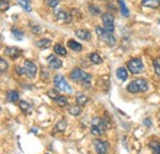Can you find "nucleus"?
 <instances>
[{"instance_id": "nucleus-4", "label": "nucleus", "mask_w": 160, "mask_h": 154, "mask_svg": "<svg viewBox=\"0 0 160 154\" xmlns=\"http://www.w3.org/2000/svg\"><path fill=\"white\" fill-rule=\"evenodd\" d=\"M127 69L132 74H140L144 70V64L139 58H132L127 63Z\"/></svg>"}, {"instance_id": "nucleus-3", "label": "nucleus", "mask_w": 160, "mask_h": 154, "mask_svg": "<svg viewBox=\"0 0 160 154\" xmlns=\"http://www.w3.org/2000/svg\"><path fill=\"white\" fill-rule=\"evenodd\" d=\"M147 90H148V81L143 78L134 79L127 85V91L132 94H138V93H143Z\"/></svg>"}, {"instance_id": "nucleus-31", "label": "nucleus", "mask_w": 160, "mask_h": 154, "mask_svg": "<svg viewBox=\"0 0 160 154\" xmlns=\"http://www.w3.org/2000/svg\"><path fill=\"white\" fill-rule=\"evenodd\" d=\"M56 128H57L58 131H64V130L67 128V121H65V120H62L60 122H58V123H57Z\"/></svg>"}, {"instance_id": "nucleus-5", "label": "nucleus", "mask_w": 160, "mask_h": 154, "mask_svg": "<svg viewBox=\"0 0 160 154\" xmlns=\"http://www.w3.org/2000/svg\"><path fill=\"white\" fill-rule=\"evenodd\" d=\"M96 33H98V36H99L106 44H108V46H111V47L116 44V38H115V36H113L112 33L107 32L105 28H102L100 26H96Z\"/></svg>"}, {"instance_id": "nucleus-26", "label": "nucleus", "mask_w": 160, "mask_h": 154, "mask_svg": "<svg viewBox=\"0 0 160 154\" xmlns=\"http://www.w3.org/2000/svg\"><path fill=\"white\" fill-rule=\"evenodd\" d=\"M19 106H20V109L23 111V112H30V109H31V106H30V104L28 102H26V101H19Z\"/></svg>"}, {"instance_id": "nucleus-22", "label": "nucleus", "mask_w": 160, "mask_h": 154, "mask_svg": "<svg viewBox=\"0 0 160 154\" xmlns=\"http://www.w3.org/2000/svg\"><path fill=\"white\" fill-rule=\"evenodd\" d=\"M19 4L21 5V8H22L23 10H26L27 13H31V11H32L30 0H19Z\"/></svg>"}, {"instance_id": "nucleus-10", "label": "nucleus", "mask_w": 160, "mask_h": 154, "mask_svg": "<svg viewBox=\"0 0 160 154\" xmlns=\"http://www.w3.org/2000/svg\"><path fill=\"white\" fill-rule=\"evenodd\" d=\"M25 70L28 78H35L37 74V65L31 60H25Z\"/></svg>"}, {"instance_id": "nucleus-32", "label": "nucleus", "mask_w": 160, "mask_h": 154, "mask_svg": "<svg viewBox=\"0 0 160 154\" xmlns=\"http://www.w3.org/2000/svg\"><path fill=\"white\" fill-rule=\"evenodd\" d=\"M6 69H8V63H6V60L4 58H1L0 59V72L4 73Z\"/></svg>"}, {"instance_id": "nucleus-35", "label": "nucleus", "mask_w": 160, "mask_h": 154, "mask_svg": "<svg viewBox=\"0 0 160 154\" xmlns=\"http://www.w3.org/2000/svg\"><path fill=\"white\" fill-rule=\"evenodd\" d=\"M59 4V0H48V5L51 8H57Z\"/></svg>"}, {"instance_id": "nucleus-18", "label": "nucleus", "mask_w": 160, "mask_h": 154, "mask_svg": "<svg viewBox=\"0 0 160 154\" xmlns=\"http://www.w3.org/2000/svg\"><path fill=\"white\" fill-rule=\"evenodd\" d=\"M6 99L10 102H16V101H19V93H16L15 90H10L6 94Z\"/></svg>"}, {"instance_id": "nucleus-9", "label": "nucleus", "mask_w": 160, "mask_h": 154, "mask_svg": "<svg viewBox=\"0 0 160 154\" xmlns=\"http://www.w3.org/2000/svg\"><path fill=\"white\" fill-rule=\"evenodd\" d=\"M54 15H56V19L58 20L59 22H70V21L73 20L72 13H68V11H65V10H63V9L57 10V11L54 13Z\"/></svg>"}, {"instance_id": "nucleus-34", "label": "nucleus", "mask_w": 160, "mask_h": 154, "mask_svg": "<svg viewBox=\"0 0 160 154\" xmlns=\"http://www.w3.org/2000/svg\"><path fill=\"white\" fill-rule=\"evenodd\" d=\"M8 8H9V3L6 0H0V10L5 11V10H8Z\"/></svg>"}, {"instance_id": "nucleus-37", "label": "nucleus", "mask_w": 160, "mask_h": 154, "mask_svg": "<svg viewBox=\"0 0 160 154\" xmlns=\"http://www.w3.org/2000/svg\"><path fill=\"white\" fill-rule=\"evenodd\" d=\"M32 32L38 35V33H41V32H42V30H41L40 26H32Z\"/></svg>"}, {"instance_id": "nucleus-36", "label": "nucleus", "mask_w": 160, "mask_h": 154, "mask_svg": "<svg viewBox=\"0 0 160 154\" xmlns=\"http://www.w3.org/2000/svg\"><path fill=\"white\" fill-rule=\"evenodd\" d=\"M15 72H16V73H18L19 75H22V74H26V70H25V69H22L21 67H16V68H15Z\"/></svg>"}, {"instance_id": "nucleus-23", "label": "nucleus", "mask_w": 160, "mask_h": 154, "mask_svg": "<svg viewBox=\"0 0 160 154\" xmlns=\"http://www.w3.org/2000/svg\"><path fill=\"white\" fill-rule=\"evenodd\" d=\"M11 33H12L14 37H16V39H19V41H21L22 37H23V32L21 31L20 28H15V27H12V28H11Z\"/></svg>"}, {"instance_id": "nucleus-17", "label": "nucleus", "mask_w": 160, "mask_h": 154, "mask_svg": "<svg viewBox=\"0 0 160 154\" xmlns=\"http://www.w3.org/2000/svg\"><path fill=\"white\" fill-rule=\"evenodd\" d=\"M149 147H150V149L153 151L154 154H160V143L158 141L152 139V141L149 142Z\"/></svg>"}, {"instance_id": "nucleus-6", "label": "nucleus", "mask_w": 160, "mask_h": 154, "mask_svg": "<svg viewBox=\"0 0 160 154\" xmlns=\"http://www.w3.org/2000/svg\"><path fill=\"white\" fill-rule=\"evenodd\" d=\"M53 81H54V85L56 88L59 90V91H64V93H72V86L68 84V81L64 79L63 75L57 74L56 77L53 78Z\"/></svg>"}, {"instance_id": "nucleus-28", "label": "nucleus", "mask_w": 160, "mask_h": 154, "mask_svg": "<svg viewBox=\"0 0 160 154\" xmlns=\"http://www.w3.org/2000/svg\"><path fill=\"white\" fill-rule=\"evenodd\" d=\"M89 10H90V13H91L92 15H95V16H96V15H100L101 14L100 9H99L98 6H95V5H92V4H90V5H89Z\"/></svg>"}, {"instance_id": "nucleus-7", "label": "nucleus", "mask_w": 160, "mask_h": 154, "mask_svg": "<svg viewBox=\"0 0 160 154\" xmlns=\"http://www.w3.org/2000/svg\"><path fill=\"white\" fill-rule=\"evenodd\" d=\"M102 25H103V28L107 32L112 33L115 31V18H113V15L110 14V13L103 14L102 15Z\"/></svg>"}, {"instance_id": "nucleus-20", "label": "nucleus", "mask_w": 160, "mask_h": 154, "mask_svg": "<svg viewBox=\"0 0 160 154\" xmlns=\"http://www.w3.org/2000/svg\"><path fill=\"white\" fill-rule=\"evenodd\" d=\"M68 112L73 116H78L81 112V107H80V105H72V106H69Z\"/></svg>"}, {"instance_id": "nucleus-27", "label": "nucleus", "mask_w": 160, "mask_h": 154, "mask_svg": "<svg viewBox=\"0 0 160 154\" xmlns=\"http://www.w3.org/2000/svg\"><path fill=\"white\" fill-rule=\"evenodd\" d=\"M56 104L60 106V107H64L65 105H68V99L65 96H59L57 100H56Z\"/></svg>"}, {"instance_id": "nucleus-14", "label": "nucleus", "mask_w": 160, "mask_h": 154, "mask_svg": "<svg viewBox=\"0 0 160 154\" xmlns=\"http://www.w3.org/2000/svg\"><path fill=\"white\" fill-rule=\"evenodd\" d=\"M142 6L143 8H150V9H158L160 6V0H143Z\"/></svg>"}, {"instance_id": "nucleus-13", "label": "nucleus", "mask_w": 160, "mask_h": 154, "mask_svg": "<svg viewBox=\"0 0 160 154\" xmlns=\"http://www.w3.org/2000/svg\"><path fill=\"white\" fill-rule=\"evenodd\" d=\"M75 36L79 39H82V41H90V39H91V33H90V31L84 30V28L77 30V31H75Z\"/></svg>"}, {"instance_id": "nucleus-15", "label": "nucleus", "mask_w": 160, "mask_h": 154, "mask_svg": "<svg viewBox=\"0 0 160 154\" xmlns=\"http://www.w3.org/2000/svg\"><path fill=\"white\" fill-rule=\"evenodd\" d=\"M68 48L74 51V52H80L82 49V46L80 44L79 42H77L75 39H69L68 41Z\"/></svg>"}, {"instance_id": "nucleus-29", "label": "nucleus", "mask_w": 160, "mask_h": 154, "mask_svg": "<svg viewBox=\"0 0 160 154\" xmlns=\"http://www.w3.org/2000/svg\"><path fill=\"white\" fill-rule=\"evenodd\" d=\"M77 102H78V105H85L86 102H88V97L85 96V95H82V94H79L78 96H77Z\"/></svg>"}, {"instance_id": "nucleus-11", "label": "nucleus", "mask_w": 160, "mask_h": 154, "mask_svg": "<svg viewBox=\"0 0 160 154\" xmlns=\"http://www.w3.org/2000/svg\"><path fill=\"white\" fill-rule=\"evenodd\" d=\"M47 63L52 69H59L62 67V60L56 54H49L47 57Z\"/></svg>"}, {"instance_id": "nucleus-1", "label": "nucleus", "mask_w": 160, "mask_h": 154, "mask_svg": "<svg viewBox=\"0 0 160 154\" xmlns=\"http://www.w3.org/2000/svg\"><path fill=\"white\" fill-rule=\"evenodd\" d=\"M69 78L75 81V83H81L85 88H90V83L92 80V75L89 74V73H85L84 70H81L79 68H75L70 72L69 74Z\"/></svg>"}, {"instance_id": "nucleus-38", "label": "nucleus", "mask_w": 160, "mask_h": 154, "mask_svg": "<svg viewBox=\"0 0 160 154\" xmlns=\"http://www.w3.org/2000/svg\"><path fill=\"white\" fill-rule=\"evenodd\" d=\"M144 123H145V125H148V126H149V125H150V120H145V122H144Z\"/></svg>"}, {"instance_id": "nucleus-16", "label": "nucleus", "mask_w": 160, "mask_h": 154, "mask_svg": "<svg viewBox=\"0 0 160 154\" xmlns=\"http://www.w3.org/2000/svg\"><path fill=\"white\" fill-rule=\"evenodd\" d=\"M49 46H51V39L49 38H42L36 42V47H38L40 49H46Z\"/></svg>"}, {"instance_id": "nucleus-25", "label": "nucleus", "mask_w": 160, "mask_h": 154, "mask_svg": "<svg viewBox=\"0 0 160 154\" xmlns=\"http://www.w3.org/2000/svg\"><path fill=\"white\" fill-rule=\"evenodd\" d=\"M90 59H91V62L92 63H95V64H101L102 63V58L99 53H91L90 54Z\"/></svg>"}, {"instance_id": "nucleus-12", "label": "nucleus", "mask_w": 160, "mask_h": 154, "mask_svg": "<svg viewBox=\"0 0 160 154\" xmlns=\"http://www.w3.org/2000/svg\"><path fill=\"white\" fill-rule=\"evenodd\" d=\"M5 54L8 57L12 58V59H16L18 57L21 56V49L18 47H6L5 48Z\"/></svg>"}, {"instance_id": "nucleus-21", "label": "nucleus", "mask_w": 160, "mask_h": 154, "mask_svg": "<svg viewBox=\"0 0 160 154\" xmlns=\"http://www.w3.org/2000/svg\"><path fill=\"white\" fill-rule=\"evenodd\" d=\"M54 53L58 54V56H67V49H65L62 44L57 43V44L54 46Z\"/></svg>"}, {"instance_id": "nucleus-30", "label": "nucleus", "mask_w": 160, "mask_h": 154, "mask_svg": "<svg viewBox=\"0 0 160 154\" xmlns=\"http://www.w3.org/2000/svg\"><path fill=\"white\" fill-rule=\"evenodd\" d=\"M153 65H154V70H155L157 75H159V77H160V57L157 58V59H154Z\"/></svg>"}, {"instance_id": "nucleus-33", "label": "nucleus", "mask_w": 160, "mask_h": 154, "mask_svg": "<svg viewBox=\"0 0 160 154\" xmlns=\"http://www.w3.org/2000/svg\"><path fill=\"white\" fill-rule=\"evenodd\" d=\"M47 95L51 97V99H54V100H57L59 95H58V91H56V89H53V90H49L48 93H47Z\"/></svg>"}, {"instance_id": "nucleus-19", "label": "nucleus", "mask_w": 160, "mask_h": 154, "mask_svg": "<svg viewBox=\"0 0 160 154\" xmlns=\"http://www.w3.org/2000/svg\"><path fill=\"white\" fill-rule=\"evenodd\" d=\"M128 69L127 68H124V67H121L117 69V78L120 79V80H126L127 78H128V72H127Z\"/></svg>"}, {"instance_id": "nucleus-8", "label": "nucleus", "mask_w": 160, "mask_h": 154, "mask_svg": "<svg viewBox=\"0 0 160 154\" xmlns=\"http://www.w3.org/2000/svg\"><path fill=\"white\" fill-rule=\"evenodd\" d=\"M94 148H95V152L98 154H106L108 152L110 144L107 142L100 141V139H95L94 141Z\"/></svg>"}, {"instance_id": "nucleus-2", "label": "nucleus", "mask_w": 160, "mask_h": 154, "mask_svg": "<svg viewBox=\"0 0 160 154\" xmlns=\"http://www.w3.org/2000/svg\"><path fill=\"white\" fill-rule=\"evenodd\" d=\"M107 128H110V123H108L107 120L100 118V117H95L92 120V122H91L90 131L94 136H102Z\"/></svg>"}, {"instance_id": "nucleus-24", "label": "nucleus", "mask_w": 160, "mask_h": 154, "mask_svg": "<svg viewBox=\"0 0 160 154\" xmlns=\"http://www.w3.org/2000/svg\"><path fill=\"white\" fill-rule=\"evenodd\" d=\"M118 4H120L121 13H122V15H123V16H126V18H128V16H129V11H128V9H127V6L124 5V3H123V0H118Z\"/></svg>"}]
</instances>
